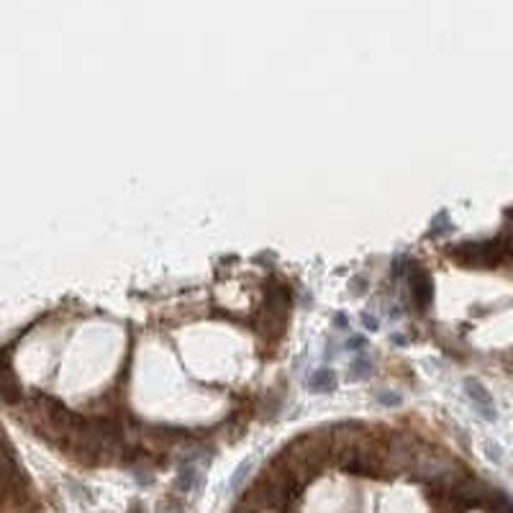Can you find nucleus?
<instances>
[{
  "instance_id": "1",
  "label": "nucleus",
  "mask_w": 513,
  "mask_h": 513,
  "mask_svg": "<svg viewBox=\"0 0 513 513\" xmlns=\"http://www.w3.org/2000/svg\"><path fill=\"white\" fill-rule=\"evenodd\" d=\"M508 231L498 234L495 239H483V242H459L449 247V256H454L457 262L470 264V267H487L503 259L508 252Z\"/></svg>"
},
{
  "instance_id": "2",
  "label": "nucleus",
  "mask_w": 513,
  "mask_h": 513,
  "mask_svg": "<svg viewBox=\"0 0 513 513\" xmlns=\"http://www.w3.org/2000/svg\"><path fill=\"white\" fill-rule=\"evenodd\" d=\"M408 285H411V298L413 303L419 305L421 311H424L426 305L432 303V277H429V272L421 267L419 262H411L408 264Z\"/></svg>"
},
{
  "instance_id": "3",
  "label": "nucleus",
  "mask_w": 513,
  "mask_h": 513,
  "mask_svg": "<svg viewBox=\"0 0 513 513\" xmlns=\"http://www.w3.org/2000/svg\"><path fill=\"white\" fill-rule=\"evenodd\" d=\"M465 390H467V398L473 400V405L480 411V416L487 419V421H493L495 419V403H493V398H490V393L485 390V385L480 383V380H475V378H467Z\"/></svg>"
},
{
  "instance_id": "4",
  "label": "nucleus",
  "mask_w": 513,
  "mask_h": 513,
  "mask_svg": "<svg viewBox=\"0 0 513 513\" xmlns=\"http://www.w3.org/2000/svg\"><path fill=\"white\" fill-rule=\"evenodd\" d=\"M308 388L316 393H331L337 388V372L329 367H318L308 375Z\"/></svg>"
},
{
  "instance_id": "5",
  "label": "nucleus",
  "mask_w": 513,
  "mask_h": 513,
  "mask_svg": "<svg viewBox=\"0 0 513 513\" xmlns=\"http://www.w3.org/2000/svg\"><path fill=\"white\" fill-rule=\"evenodd\" d=\"M196 483H198V467L193 465V462L180 467V473H177V490H180V493H190V490L196 487Z\"/></svg>"
},
{
  "instance_id": "6",
  "label": "nucleus",
  "mask_w": 513,
  "mask_h": 513,
  "mask_svg": "<svg viewBox=\"0 0 513 513\" xmlns=\"http://www.w3.org/2000/svg\"><path fill=\"white\" fill-rule=\"evenodd\" d=\"M372 372V362L365 357V354H359L354 362H351V378H365Z\"/></svg>"
},
{
  "instance_id": "7",
  "label": "nucleus",
  "mask_w": 513,
  "mask_h": 513,
  "mask_svg": "<svg viewBox=\"0 0 513 513\" xmlns=\"http://www.w3.org/2000/svg\"><path fill=\"white\" fill-rule=\"evenodd\" d=\"M449 226H452V223H449V216H446V210H439V213H436V218H434V221L429 223V234H432V237H436V234L446 231Z\"/></svg>"
},
{
  "instance_id": "8",
  "label": "nucleus",
  "mask_w": 513,
  "mask_h": 513,
  "mask_svg": "<svg viewBox=\"0 0 513 513\" xmlns=\"http://www.w3.org/2000/svg\"><path fill=\"white\" fill-rule=\"evenodd\" d=\"M252 465H254V462H252V459H247V462H242V465L237 467V473H234V478H231V490H239V485H242V480L247 478V475H249V470H252Z\"/></svg>"
},
{
  "instance_id": "9",
  "label": "nucleus",
  "mask_w": 513,
  "mask_h": 513,
  "mask_svg": "<svg viewBox=\"0 0 513 513\" xmlns=\"http://www.w3.org/2000/svg\"><path fill=\"white\" fill-rule=\"evenodd\" d=\"M157 513H183V503L169 495V498H164L162 503L157 506Z\"/></svg>"
},
{
  "instance_id": "10",
  "label": "nucleus",
  "mask_w": 513,
  "mask_h": 513,
  "mask_svg": "<svg viewBox=\"0 0 513 513\" xmlns=\"http://www.w3.org/2000/svg\"><path fill=\"white\" fill-rule=\"evenodd\" d=\"M378 400L383 405H400V395H398V393H380Z\"/></svg>"
},
{
  "instance_id": "11",
  "label": "nucleus",
  "mask_w": 513,
  "mask_h": 513,
  "mask_svg": "<svg viewBox=\"0 0 513 513\" xmlns=\"http://www.w3.org/2000/svg\"><path fill=\"white\" fill-rule=\"evenodd\" d=\"M346 346H349V349H354V351H359V354H362V349H365V339H362V337H357V334H351V337H349V342H346Z\"/></svg>"
},
{
  "instance_id": "12",
  "label": "nucleus",
  "mask_w": 513,
  "mask_h": 513,
  "mask_svg": "<svg viewBox=\"0 0 513 513\" xmlns=\"http://www.w3.org/2000/svg\"><path fill=\"white\" fill-rule=\"evenodd\" d=\"M362 324H365V329L375 331L378 329V316H372V313H362Z\"/></svg>"
}]
</instances>
